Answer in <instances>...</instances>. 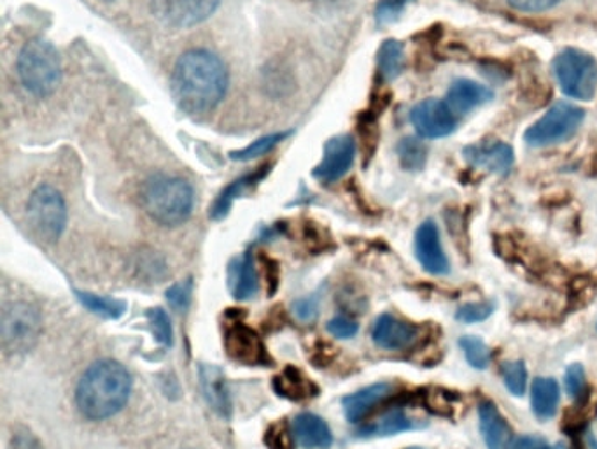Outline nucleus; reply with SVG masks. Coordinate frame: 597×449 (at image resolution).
<instances>
[{"instance_id": "f257e3e1", "label": "nucleus", "mask_w": 597, "mask_h": 449, "mask_svg": "<svg viewBox=\"0 0 597 449\" xmlns=\"http://www.w3.org/2000/svg\"><path fill=\"white\" fill-rule=\"evenodd\" d=\"M228 83V69L222 58L208 49H191L174 66L170 90L179 109L188 115H205L223 103Z\"/></svg>"}, {"instance_id": "f03ea898", "label": "nucleus", "mask_w": 597, "mask_h": 449, "mask_svg": "<svg viewBox=\"0 0 597 449\" xmlns=\"http://www.w3.org/2000/svg\"><path fill=\"white\" fill-rule=\"evenodd\" d=\"M132 379L120 362L98 361L83 374L75 402L81 414L94 422L111 418L129 402Z\"/></svg>"}, {"instance_id": "7ed1b4c3", "label": "nucleus", "mask_w": 597, "mask_h": 449, "mask_svg": "<svg viewBox=\"0 0 597 449\" xmlns=\"http://www.w3.org/2000/svg\"><path fill=\"white\" fill-rule=\"evenodd\" d=\"M141 204L162 227H179L191 216L195 191L187 179L156 174L142 185Z\"/></svg>"}, {"instance_id": "20e7f679", "label": "nucleus", "mask_w": 597, "mask_h": 449, "mask_svg": "<svg viewBox=\"0 0 597 449\" xmlns=\"http://www.w3.org/2000/svg\"><path fill=\"white\" fill-rule=\"evenodd\" d=\"M16 69L23 88L34 97H48L62 81L60 55L51 43L40 37L28 40L27 45L23 46Z\"/></svg>"}, {"instance_id": "39448f33", "label": "nucleus", "mask_w": 597, "mask_h": 449, "mask_svg": "<svg viewBox=\"0 0 597 449\" xmlns=\"http://www.w3.org/2000/svg\"><path fill=\"white\" fill-rule=\"evenodd\" d=\"M40 316L36 307L27 303L5 304L0 318V339L5 355L16 356L31 352L39 341Z\"/></svg>"}, {"instance_id": "423d86ee", "label": "nucleus", "mask_w": 597, "mask_h": 449, "mask_svg": "<svg viewBox=\"0 0 597 449\" xmlns=\"http://www.w3.org/2000/svg\"><path fill=\"white\" fill-rule=\"evenodd\" d=\"M553 72L568 97L590 101L597 90L596 58L582 49L568 48L553 60Z\"/></svg>"}, {"instance_id": "0eeeda50", "label": "nucleus", "mask_w": 597, "mask_h": 449, "mask_svg": "<svg viewBox=\"0 0 597 449\" xmlns=\"http://www.w3.org/2000/svg\"><path fill=\"white\" fill-rule=\"evenodd\" d=\"M28 220L40 239L55 243L67 227V205L62 193L49 185H40L32 191L27 204Z\"/></svg>"}, {"instance_id": "6e6552de", "label": "nucleus", "mask_w": 597, "mask_h": 449, "mask_svg": "<svg viewBox=\"0 0 597 449\" xmlns=\"http://www.w3.org/2000/svg\"><path fill=\"white\" fill-rule=\"evenodd\" d=\"M584 109L573 104L558 103L545 113L541 120L536 121L526 130L524 139L533 147L550 146L562 143L578 132L580 125L584 121Z\"/></svg>"}, {"instance_id": "1a4fd4ad", "label": "nucleus", "mask_w": 597, "mask_h": 449, "mask_svg": "<svg viewBox=\"0 0 597 449\" xmlns=\"http://www.w3.org/2000/svg\"><path fill=\"white\" fill-rule=\"evenodd\" d=\"M222 0H151V13L168 28H191L207 22Z\"/></svg>"}, {"instance_id": "9d476101", "label": "nucleus", "mask_w": 597, "mask_h": 449, "mask_svg": "<svg viewBox=\"0 0 597 449\" xmlns=\"http://www.w3.org/2000/svg\"><path fill=\"white\" fill-rule=\"evenodd\" d=\"M225 347L231 361L248 367H263L272 362L256 330H252L242 321H234L231 326L226 327Z\"/></svg>"}, {"instance_id": "9b49d317", "label": "nucleus", "mask_w": 597, "mask_h": 449, "mask_svg": "<svg viewBox=\"0 0 597 449\" xmlns=\"http://www.w3.org/2000/svg\"><path fill=\"white\" fill-rule=\"evenodd\" d=\"M417 134L425 139L447 138L456 130L457 118L447 103L428 98L417 104L410 113Z\"/></svg>"}, {"instance_id": "f8f14e48", "label": "nucleus", "mask_w": 597, "mask_h": 449, "mask_svg": "<svg viewBox=\"0 0 597 449\" xmlns=\"http://www.w3.org/2000/svg\"><path fill=\"white\" fill-rule=\"evenodd\" d=\"M356 141L350 135H336L324 144L323 158L314 169V178L335 182L344 178L355 164Z\"/></svg>"}, {"instance_id": "ddd939ff", "label": "nucleus", "mask_w": 597, "mask_h": 449, "mask_svg": "<svg viewBox=\"0 0 597 449\" xmlns=\"http://www.w3.org/2000/svg\"><path fill=\"white\" fill-rule=\"evenodd\" d=\"M416 257L425 271L433 276H445L451 272V262L443 251L439 227L433 220H426L416 232Z\"/></svg>"}, {"instance_id": "4468645a", "label": "nucleus", "mask_w": 597, "mask_h": 449, "mask_svg": "<svg viewBox=\"0 0 597 449\" xmlns=\"http://www.w3.org/2000/svg\"><path fill=\"white\" fill-rule=\"evenodd\" d=\"M465 158L474 167L500 174V176H506L514 167V150L501 141L471 144L465 147Z\"/></svg>"}, {"instance_id": "2eb2a0df", "label": "nucleus", "mask_w": 597, "mask_h": 449, "mask_svg": "<svg viewBox=\"0 0 597 449\" xmlns=\"http://www.w3.org/2000/svg\"><path fill=\"white\" fill-rule=\"evenodd\" d=\"M480 432L489 449H510L514 445V430L504 418L500 410L491 401L480 402L478 405Z\"/></svg>"}, {"instance_id": "dca6fc26", "label": "nucleus", "mask_w": 597, "mask_h": 449, "mask_svg": "<svg viewBox=\"0 0 597 449\" xmlns=\"http://www.w3.org/2000/svg\"><path fill=\"white\" fill-rule=\"evenodd\" d=\"M372 338L382 350H405L411 346L417 338V329L407 321L398 320L393 315H382L373 326Z\"/></svg>"}, {"instance_id": "f3484780", "label": "nucleus", "mask_w": 597, "mask_h": 449, "mask_svg": "<svg viewBox=\"0 0 597 449\" xmlns=\"http://www.w3.org/2000/svg\"><path fill=\"white\" fill-rule=\"evenodd\" d=\"M200 385L204 390L208 405L216 411L222 418L231 416V399L225 374L216 365L204 364L200 367Z\"/></svg>"}, {"instance_id": "a211bd4d", "label": "nucleus", "mask_w": 597, "mask_h": 449, "mask_svg": "<svg viewBox=\"0 0 597 449\" xmlns=\"http://www.w3.org/2000/svg\"><path fill=\"white\" fill-rule=\"evenodd\" d=\"M393 395L390 382H375L372 387L363 388L359 392L344 399V413L350 423L363 422L377 405L387 401Z\"/></svg>"}, {"instance_id": "6ab92c4d", "label": "nucleus", "mask_w": 597, "mask_h": 449, "mask_svg": "<svg viewBox=\"0 0 597 449\" xmlns=\"http://www.w3.org/2000/svg\"><path fill=\"white\" fill-rule=\"evenodd\" d=\"M292 437L307 449H327L333 442L326 422L312 413L298 414L292 422Z\"/></svg>"}, {"instance_id": "aec40b11", "label": "nucleus", "mask_w": 597, "mask_h": 449, "mask_svg": "<svg viewBox=\"0 0 597 449\" xmlns=\"http://www.w3.org/2000/svg\"><path fill=\"white\" fill-rule=\"evenodd\" d=\"M492 97L494 95L487 86L475 81L457 80L449 90L447 104L454 115H468L475 107L489 103Z\"/></svg>"}, {"instance_id": "412c9836", "label": "nucleus", "mask_w": 597, "mask_h": 449, "mask_svg": "<svg viewBox=\"0 0 597 449\" xmlns=\"http://www.w3.org/2000/svg\"><path fill=\"white\" fill-rule=\"evenodd\" d=\"M228 285H230L231 295L239 300H249L258 294L260 281H258V272L251 255H242L230 263Z\"/></svg>"}, {"instance_id": "4be33fe9", "label": "nucleus", "mask_w": 597, "mask_h": 449, "mask_svg": "<svg viewBox=\"0 0 597 449\" xmlns=\"http://www.w3.org/2000/svg\"><path fill=\"white\" fill-rule=\"evenodd\" d=\"M274 388L275 392L289 401H307L319 392L318 385L297 367H286L279 376H275Z\"/></svg>"}, {"instance_id": "5701e85b", "label": "nucleus", "mask_w": 597, "mask_h": 449, "mask_svg": "<svg viewBox=\"0 0 597 449\" xmlns=\"http://www.w3.org/2000/svg\"><path fill=\"white\" fill-rule=\"evenodd\" d=\"M561 388L552 378H536L532 385V407L536 418L550 420L558 411Z\"/></svg>"}, {"instance_id": "b1692460", "label": "nucleus", "mask_w": 597, "mask_h": 449, "mask_svg": "<svg viewBox=\"0 0 597 449\" xmlns=\"http://www.w3.org/2000/svg\"><path fill=\"white\" fill-rule=\"evenodd\" d=\"M417 423L408 418L403 410H391L382 414L381 418L368 423L358 432L359 437H387L399 434V432L414 430Z\"/></svg>"}, {"instance_id": "393cba45", "label": "nucleus", "mask_w": 597, "mask_h": 449, "mask_svg": "<svg viewBox=\"0 0 597 449\" xmlns=\"http://www.w3.org/2000/svg\"><path fill=\"white\" fill-rule=\"evenodd\" d=\"M405 48L399 40L387 39L382 43L379 55H377V63H379V72L385 81H394L402 74L405 69Z\"/></svg>"}, {"instance_id": "a878e982", "label": "nucleus", "mask_w": 597, "mask_h": 449, "mask_svg": "<svg viewBox=\"0 0 597 449\" xmlns=\"http://www.w3.org/2000/svg\"><path fill=\"white\" fill-rule=\"evenodd\" d=\"M265 169L268 167H263V170H258V173L249 174V176H243V178L237 179V181L231 182L230 187L222 191V196L217 197L216 202H214L213 210H211V216L214 220L225 218L226 214L230 213L231 205H234L235 199L242 196L243 191L249 190V188L254 187L256 181L263 178Z\"/></svg>"}, {"instance_id": "bb28decb", "label": "nucleus", "mask_w": 597, "mask_h": 449, "mask_svg": "<svg viewBox=\"0 0 597 449\" xmlns=\"http://www.w3.org/2000/svg\"><path fill=\"white\" fill-rule=\"evenodd\" d=\"M83 306L88 307L95 315L104 316L109 320H116L127 311V303L120 298L103 297V295L88 294V292H75Z\"/></svg>"}, {"instance_id": "cd10ccee", "label": "nucleus", "mask_w": 597, "mask_h": 449, "mask_svg": "<svg viewBox=\"0 0 597 449\" xmlns=\"http://www.w3.org/2000/svg\"><path fill=\"white\" fill-rule=\"evenodd\" d=\"M398 158L405 170H422L428 162V147L417 138H405L398 144Z\"/></svg>"}, {"instance_id": "c85d7f7f", "label": "nucleus", "mask_w": 597, "mask_h": 449, "mask_svg": "<svg viewBox=\"0 0 597 449\" xmlns=\"http://www.w3.org/2000/svg\"><path fill=\"white\" fill-rule=\"evenodd\" d=\"M291 132H280V134H271L265 135V138H260L254 143L249 144L248 147H243L240 152L231 153V161L237 162H251L258 156L266 155L271 153L277 144L283 143L284 139L289 138Z\"/></svg>"}, {"instance_id": "c756f323", "label": "nucleus", "mask_w": 597, "mask_h": 449, "mask_svg": "<svg viewBox=\"0 0 597 449\" xmlns=\"http://www.w3.org/2000/svg\"><path fill=\"white\" fill-rule=\"evenodd\" d=\"M459 346L465 352L466 362L474 369L483 370L491 364V350L483 343L482 339L475 338V335H465V338H461Z\"/></svg>"}, {"instance_id": "7c9ffc66", "label": "nucleus", "mask_w": 597, "mask_h": 449, "mask_svg": "<svg viewBox=\"0 0 597 449\" xmlns=\"http://www.w3.org/2000/svg\"><path fill=\"white\" fill-rule=\"evenodd\" d=\"M501 376H503L504 387L512 395L523 397L526 393L527 369L523 361L503 362Z\"/></svg>"}, {"instance_id": "2f4dec72", "label": "nucleus", "mask_w": 597, "mask_h": 449, "mask_svg": "<svg viewBox=\"0 0 597 449\" xmlns=\"http://www.w3.org/2000/svg\"><path fill=\"white\" fill-rule=\"evenodd\" d=\"M494 303H471L461 306L456 312V320L461 323H480L494 312Z\"/></svg>"}, {"instance_id": "473e14b6", "label": "nucleus", "mask_w": 597, "mask_h": 449, "mask_svg": "<svg viewBox=\"0 0 597 449\" xmlns=\"http://www.w3.org/2000/svg\"><path fill=\"white\" fill-rule=\"evenodd\" d=\"M147 316H150L151 327H153V332H155L159 343L170 346L172 344V327H170L167 312L156 307V309H151Z\"/></svg>"}, {"instance_id": "72a5a7b5", "label": "nucleus", "mask_w": 597, "mask_h": 449, "mask_svg": "<svg viewBox=\"0 0 597 449\" xmlns=\"http://www.w3.org/2000/svg\"><path fill=\"white\" fill-rule=\"evenodd\" d=\"M564 387L571 399H580L585 392V370L580 364H573L568 367L564 376Z\"/></svg>"}, {"instance_id": "f704fd0d", "label": "nucleus", "mask_w": 597, "mask_h": 449, "mask_svg": "<svg viewBox=\"0 0 597 449\" xmlns=\"http://www.w3.org/2000/svg\"><path fill=\"white\" fill-rule=\"evenodd\" d=\"M265 445L271 449H292V437L286 423H275L266 430Z\"/></svg>"}, {"instance_id": "c9c22d12", "label": "nucleus", "mask_w": 597, "mask_h": 449, "mask_svg": "<svg viewBox=\"0 0 597 449\" xmlns=\"http://www.w3.org/2000/svg\"><path fill=\"white\" fill-rule=\"evenodd\" d=\"M408 2L410 0H382L381 4L377 5V22L382 25L396 22Z\"/></svg>"}, {"instance_id": "e433bc0d", "label": "nucleus", "mask_w": 597, "mask_h": 449, "mask_svg": "<svg viewBox=\"0 0 597 449\" xmlns=\"http://www.w3.org/2000/svg\"><path fill=\"white\" fill-rule=\"evenodd\" d=\"M359 326L355 320H350L347 316H336L327 323V332L333 338L350 339L358 334Z\"/></svg>"}, {"instance_id": "4c0bfd02", "label": "nucleus", "mask_w": 597, "mask_h": 449, "mask_svg": "<svg viewBox=\"0 0 597 449\" xmlns=\"http://www.w3.org/2000/svg\"><path fill=\"white\" fill-rule=\"evenodd\" d=\"M319 298L321 297L318 294L298 298L297 303L292 304V311L301 321H312L319 312Z\"/></svg>"}, {"instance_id": "58836bf2", "label": "nucleus", "mask_w": 597, "mask_h": 449, "mask_svg": "<svg viewBox=\"0 0 597 449\" xmlns=\"http://www.w3.org/2000/svg\"><path fill=\"white\" fill-rule=\"evenodd\" d=\"M191 288H193L191 281H182V283L174 285L167 292L168 303L172 304L176 309H184L190 304Z\"/></svg>"}, {"instance_id": "ea45409f", "label": "nucleus", "mask_w": 597, "mask_h": 449, "mask_svg": "<svg viewBox=\"0 0 597 449\" xmlns=\"http://www.w3.org/2000/svg\"><path fill=\"white\" fill-rule=\"evenodd\" d=\"M510 5L515 10L526 11V13H540V11L550 10L558 4L559 0H509Z\"/></svg>"}, {"instance_id": "a19ab883", "label": "nucleus", "mask_w": 597, "mask_h": 449, "mask_svg": "<svg viewBox=\"0 0 597 449\" xmlns=\"http://www.w3.org/2000/svg\"><path fill=\"white\" fill-rule=\"evenodd\" d=\"M510 449H552L544 437L524 436L515 440Z\"/></svg>"}, {"instance_id": "79ce46f5", "label": "nucleus", "mask_w": 597, "mask_h": 449, "mask_svg": "<svg viewBox=\"0 0 597 449\" xmlns=\"http://www.w3.org/2000/svg\"><path fill=\"white\" fill-rule=\"evenodd\" d=\"M552 449H568V448L564 445H558L556 446V448H552Z\"/></svg>"}, {"instance_id": "37998d69", "label": "nucleus", "mask_w": 597, "mask_h": 449, "mask_svg": "<svg viewBox=\"0 0 597 449\" xmlns=\"http://www.w3.org/2000/svg\"><path fill=\"white\" fill-rule=\"evenodd\" d=\"M407 449H422V448H417V446H414V448H407Z\"/></svg>"}]
</instances>
